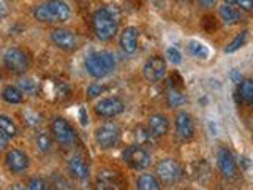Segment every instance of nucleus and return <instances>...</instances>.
Instances as JSON below:
<instances>
[{
	"label": "nucleus",
	"instance_id": "obj_24",
	"mask_svg": "<svg viewBox=\"0 0 253 190\" xmlns=\"http://www.w3.org/2000/svg\"><path fill=\"white\" fill-rule=\"evenodd\" d=\"M0 130H2L8 138H16L19 135V129L16 122L10 116H5V114H0Z\"/></svg>",
	"mask_w": 253,
	"mask_h": 190
},
{
	"label": "nucleus",
	"instance_id": "obj_14",
	"mask_svg": "<svg viewBox=\"0 0 253 190\" xmlns=\"http://www.w3.org/2000/svg\"><path fill=\"white\" fill-rule=\"evenodd\" d=\"M217 166L225 178H234L237 174V162L228 147L221 146L217 149Z\"/></svg>",
	"mask_w": 253,
	"mask_h": 190
},
{
	"label": "nucleus",
	"instance_id": "obj_1",
	"mask_svg": "<svg viewBox=\"0 0 253 190\" xmlns=\"http://www.w3.org/2000/svg\"><path fill=\"white\" fill-rule=\"evenodd\" d=\"M121 13L114 5L103 6L100 10H97L92 16V27L95 35L101 42H109L113 40L119 30V19Z\"/></svg>",
	"mask_w": 253,
	"mask_h": 190
},
{
	"label": "nucleus",
	"instance_id": "obj_28",
	"mask_svg": "<svg viewBox=\"0 0 253 190\" xmlns=\"http://www.w3.org/2000/svg\"><path fill=\"white\" fill-rule=\"evenodd\" d=\"M134 137H136V141L138 144L144 146V144H150V142H154V137L149 133V130L146 129V127H138L136 130H134Z\"/></svg>",
	"mask_w": 253,
	"mask_h": 190
},
{
	"label": "nucleus",
	"instance_id": "obj_37",
	"mask_svg": "<svg viewBox=\"0 0 253 190\" xmlns=\"http://www.w3.org/2000/svg\"><path fill=\"white\" fill-rule=\"evenodd\" d=\"M241 165H242V168L244 171H250V166H252V162H250V158L249 157H241Z\"/></svg>",
	"mask_w": 253,
	"mask_h": 190
},
{
	"label": "nucleus",
	"instance_id": "obj_15",
	"mask_svg": "<svg viewBox=\"0 0 253 190\" xmlns=\"http://www.w3.org/2000/svg\"><path fill=\"white\" fill-rule=\"evenodd\" d=\"M125 184L124 176L117 170H100L97 174V187L103 190H114V189H122Z\"/></svg>",
	"mask_w": 253,
	"mask_h": 190
},
{
	"label": "nucleus",
	"instance_id": "obj_39",
	"mask_svg": "<svg viewBox=\"0 0 253 190\" xmlns=\"http://www.w3.org/2000/svg\"><path fill=\"white\" fill-rule=\"evenodd\" d=\"M79 114H81V122H83V125H87V116H85V109L84 108H81V111H79Z\"/></svg>",
	"mask_w": 253,
	"mask_h": 190
},
{
	"label": "nucleus",
	"instance_id": "obj_16",
	"mask_svg": "<svg viewBox=\"0 0 253 190\" xmlns=\"http://www.w3.org/2000/svg\"><path fill=\"white\" fill-rule=\"evenodd\" d=\"M146 129L149 130V133L152 135L154 138H163L169 132V119H168V116L160 114V113L152 114L147 119Z\"/></svg>",
	"mask_w": 253,
	"mask_h": 190
},
{
	"label": "nucleus",
	"instance_id": "obj_18",
	"mask_svg": "<svg viewBox=\"0 0 253 190\" xmlns=\"http://www.w3.org/2000/svg\"><path fill=\"white\" fill-rule=\"evenodd\" d=\"M138 35L139 32L136 27H125L121 34V38H119V45H121L122 51L125 54H134L138 49Z\"/></svg>",
	"mask_w": 253,
	"mask_h": 190
},
{
	"label": "nucleus",
	"instance_id": "obj_11",
	"mask_svg": "<svg viewBox=\"0 0 253 190\" xmlns=\"http://www.w3.org/2000/svg\"><path fill=\"white\" fill-rule=\"evenodd\" d=\"M174 129H176V137L180 141H192L196 132L192 114H188L187 111H179L174 117Z\"/></svg>",
	"mask_w": 253,
	"mask_h": 190
},
{
	"label": "nucleus",
	"instance_id": "obj_17",
	"mask_svg": "<svg viewBox=\"0 0 253 190\" xmlns=\"http://www.w3.org/2000/svg\"><path fill=\"white\" fill-rule=\"evenodd\" d=\"M68 173L76 181H85L90 176V168H89V165H87L85 158L83 155L76 154L68 160Z\"/></svg>",
	"mask_w": 253,
	"mask_h": 190
},
{
	"label": "nucleus",
	"instance_id": "obj_2",
	"mask_svg": "<svg viewBox=\"0 0 253 190\" xmlns=\"http://www.w3.org/2000/svg\"><path fill=\"white\" fill-rule=\"evenodd\" d=\"M34 18L44 24L67 22L71 18V8L63 0H47L34 8Z\"/></svg>",
	"mask_w": 253,
	"mask_h": 190
},
{
	"label": "nucleus",
	"instance_id": "obj_32",
	"mask_svg": "<svg viewBox=\"0 0 253 190\" xmlns=\"http://www.w3.org/2000/svg\"><path fill=\"white\" fill-rule=\"evenodd\" d=\"M223 2L228 5L239 6L242 11H247V13H250L253 10V0H223Z\"/></svg>",
	"mask_w": 253,
	"mask_h": 190
},
{
	"label": "nucleus",
	"instance_id": "obj_31",
	"mask_svg": "<svg viewBox=\"0 0 253 190\" xmlns=\"http://www.w3.org/2000/svg\"><path fill=\"white\" fill-rule=\"evenodd\" d=\"M87 97L89 98H95V97H100L101 94L106 92V86L105 84H100V83H93L87 87Z\"/></svg>",
	"mask_w": 253,
	"mask_h": 190
},
{
	"label": "nucleus",
	"instance_id": "obj_20",
	"mask_svg": "<svg viewBox=\"0 0 253 190\" xmlns=\"http://www.w3.org/2000/svg\"><path fill=\"white\" fill-rule=\"evenodd\" d=\"M187 51L196 60H208L211 57V49L208 48V45L198 42V40H190L187 45Z\"/></svg>",
	"mask_w": 253,
	"mask_h": 190
},
{
	"label": "nucleus",
	"instance_id": "obj_22",
	"mask_svg": "<svg viewBox=\"0 0 253 190\" xmlns=\"http://www.w3.org/2000/svg\"><path fill=\"white\" fill-rule=\"evenodd\" d=\"M2 98L10 105H19L24 101V94L16 86H5L2 91Z\"/></svg>",
	"mask_w": 253,
	"mask_h": 190
},
{
	"label": "nucleus",
	"instance_id": "obj_25",
	"mask_svg": "<svg viewBox=\"0 0 253 190\" xmlns=\"http://www.w3.org/2000/svg\"><path fill=\"white\" fill-rule=\"evenodd\" d=\"M35 146H37V149L40 150V152H43V154L51 152V149H52V138H51V135L47 133V132L37 133Z\"/></svg>",
	"mask_w": 253,
	"mask_h": 190
},
{
	"label": "nucleus",
	"instance_id": "obj_30",
	"mask_svg": "<svg viewBox=\"0 0 253 190\" xmlns=\"http://www.w3.org/2000/svg\"><path fill=\"white\" fill-rule=\"evenodd\" d=\"M166 59H168L171 63H174V65H180L182 54L176 46H169V48H166Z\"/></svg>",
	"mask_w": 253,
	"mask_h": 190
},
{
	"label": "nucleus",
	"instance_id": "obj_40",
	"mask_svg": "<svg viewBox=\"0 0 253 190\" xmlns=\"http://www.w3.org/2000/svg\"><path fill=\"white\" fill-rule=\"evenodd\" d=\"M5 14H6V10H5V6H3L2 3H0V19H2Z\"/></svg>",
	"mask_w": 253,
	"mask_h": 190
},
{
	"label": "nucleus",
	"instance_id": "obj_10",
	"mask_svg": "<svg viewBox=\"0 0 253 190\" xmlns=\"http://www.w3.org/2000/svg\"><path fill=\"white\" fill-rule=\"evenodd\" d=\"M166 71H168V67H166V60L160 55H154V57L147 59V62L142 67V75H144L147 83H158L166 76Z\"/></svg>",
	"mask_w": 253,
	"mask_h": 190
},
{
	"label": "nucleus",
	"instance_id": "obj_6",
	"mask_svg": "<svg viewBox=\"0 0 253 190\" xmlns=\"http://www.w3.org/2000/svg\"><path fill=\"white\" fill-rule=\"evenodd\" d=\"M52 138L59 142L62 147H71L78 141V135L71 124L63 117H55L51 122Z\"/></svg>",
	"mask_w": 253,
	"mask_h": 190
},
{
	"label": "nucleus",
	"instance_id": "obj_33",
	"mask_svg": "<svg viewBox=\"0 0 253 190\" xmlns=\"http://www.w3.org/2000/svg\"><path fill=\"white\" fill-rule=\"evenodd\" d=\"M27 189H30V190H46L47 182L42 178H32L27 182Z\"/></svg>",
	"mask_w": 253,
	"mask_h": 190
},
{
	"label": "nucleus",
	"instance_id": "obj_4",
	"mask_svg": "<svg viewBox=\"0 0 253 190\" xmlns=\"http://www.w3.org/2000/svg\"><path fill=\"white\" fill-rule=\"evenodd\" d=\"M3 65L13 75H24L32 65L30 55L19 48H8L3 54Z\"/></svg>",
	"mask_w": 253,
	"mask_h": 190
},
{
	"label": "nucleus",
	"instance_id": "obj_36",
	"mask_svg": "<svg viewBox=\"0 0 253 190\" xmlns=\"http://www.w3.org/2000/svg\"><path fill=\"white\" fill-rule=\"evenodd\" d=\"M8 144H10V138L6 137V135L0 130V152H3V150L8 149Z\"/></svg>",
	"mask_w": 253,
	"mask_h": 190
},
{
	"label": "nucleus",
	"instance_id": "obj_26",
	"mask_svg": "<svg viewBox=\"0 0 253 190\" xmlns=\"http://www.w3.org/2000/svg\"><path fill=\"white\" fill-rule=\"evenodd\" d=\"M247 42H249V32L244 30V32H241L239 35H236L233 42L225 48V52L226 54H231V52L239 51L241 48H244L245 45H247Z\"/></svg>",
	"mask_w": 253,
	"mask_h": 190
},
{
	"label": "nucleus",
	"instance_id": "obj_29",
	"mask_svg": "<svg viewBox=\"0 0 253 190\" xmlns=\"http://www.w3.org/2000/svg\"><path fill=\"white\" fill-rule=\"evenodd\" d=\"M168 103H169L171 108H177L180 105H184L185 98H184V95H182L177 89H171L168 92Z\"/></svg>",
	"mask_w": 253,
	"mask_h": 190
},
{
	"label": "nucleus",
	"instance_id": "obj_38",
	"mask_svg": "<svg viewBox=\"0 0 253 190\" xmlns=\"http://www.w3.org/2000/svg\"><path fill=\"white\" fill-rule=\"evenodd\" d=\"M198 2H200V5L204 6V8H211V6H213L217 3V0H198Z\"/></svg>",
	"mask_w": 253,
	"mask_h": 190
},
{
	"label": "nucleus",
	"instance_id": "obj_35",
	"mask_svg": "<svg viewBox=\"0 0 253 190\" xmlns=\"http://www.w3.org/2000/svg\"><path fill=\"white\" fill-rule=\"evenodd\" d=\"M229 78H231V81L237 86V84H239L241 81H242V79H244V76H242V73H241V70H231V71H229Z\"/></svg>",
	"mask_w": 253,
	"mask_h": 190
},
{
	"label": "nucleus",
	"instance_id": "obj_3",
	"mask_svg": "<svg viewBox=\"0 0 253 190\" xmlns=\"http://www.w3.org/2000/svg\"><path fill=\"white\" fill-rule=\"evenodd\" d=\"M84 68L92 78L103 79L114 71L116 59H114V55L108 51H93L85 55Z\"/></svg>",
	"mask_w": 253,
	"mask_h": 190
},
{
	"label": "nucleus",
	"instance_id": "obj_23",
	"mask_svg": "<svg viewBox=\"0 0 253 190\" xmlns=\"http://www.w3.org/2000/svg\"><path fill=\"white\" fill-rule=\"evenodd\" d=\"M237 95L241 97V101L245 105H252L253 103V81L252 79H242L237 84Z\"/></svg>",
	"mask_w": 253,
	"mask_h": 190
},
{
	"label": "nucleus",
	"instance_id": "obj_13",
	"mask_svg": "<svg viewBox=\"0 0 253 190\" xmlns=\"http://www.w3.org/2000/svg\"><path fill=\"white\" fill-rule=\"evenodd\" d=\"M125 111V103L121 97H106L101 98L97 105H95V113L100 117H117Z\"/></svg>",
	"mask_w": 253,
	"mask_h": 190
},
{
	"label": "nucleus",
	"instance_id": "obj_27",
	"mask_svg": "<svg viewBox=\"0 0 253 190\" xmlns=\"http://www.w3.org/2000/svg\"><path fill=\"white\" fill-rule=\"evenodd\" d=\"M19 89L22 91V94L26 95H35L38 91V83L35 81L34 78H29V76H24L19 79Z\"/></svg>",
	"mask_w": 253,
	"mask_h": 190
},
{
	"label": "nucleus",
	"instance_id": "obj_12",
	"mask_svg": "<svg viewBox=\"0 0 253 190\" xmlns=\"http://www.w3.org/2000/svg\"><path fill=\"white\" fill-rule=\"evenodd\" d=\"M5 165L11 174H24L30 166V157L21 149H10L5 157Z\"/></svg>",
	"mask_w": 253,
	"mask_h": 190
},
{
	"label": "nucleus",
	"instance_id": "obj_19",
	"mask_svg": "<svg viewBox=\"0 0 253 190\" xmlns=\"http://www.w3.org/2000/svg\"><path fill=\"white\" fill-rule=\"evenodd\" d=\"M218 16L223 24H228V26H234V24L241 22L242 21V16L241 13L236 10L234 6L228 5V3H223L218 6Z\"/></svg>",
	"mask_w": 253,
	"mask_h": 190
},
{
	"label": "nucleus",
	"instance_id": "obj_9",
	"mask_svg": "<svg viewBox=\"0 0 253 190\" xmlns=\"http://www.w3.org/2000/svg\"><path fill=\"white\" fill-rule=\"evenodd\" d=\"M51 42L54 43V46H57L59 49L67 51V52L75 51L79 46V38L75 32L70 29H62V27H57L51 32Z\"/></svg>",
	"mask_w": 253,
	"mask_h": 190
},
{
	"label": "nucleus",
	"instance_id": "obj_7",
	"mask_svg": "<svg viewBox=\"0 0 253 190\" xmlns=\"http://www.w3.org/2000/svg\"><path fill=\"white\" fill-rule=\"evenodd\" d=\"M155 171H157V178L160 179V182L168 184V186H172V184H176V182H179L182 179V173H184L182 171L180 163L169 157L162 158V160L157 163Z\"/></svg>",
	"mask_w": 253,
	"mask_h": 190
},
{
	"label": "nucleus",
	"instance_id": "obj_21",
	"mask_svg": "<svg viewBox=\"0 0 253 190\" xmlns=\"http://www.w3.org/2000/svg\"><path fill=\"white\" fill-rule=\"evenodd\" d=\"M160 179H158L157 176H154V174L150 173H144L141 174V176L136 179V187L139 190H158L162 186Z\"/></svg>",
	"mask_w": 253,
	"mask_h": 190
},
{
	"label": "nucleus",
	"instance_id": "obj_8",
	"mask_svg": "<svg viewBox=\"0 0 253 190\" xmlns=\"http://www.w3.org/2000/svg\"><path fill=\"white\" fill-rule=\"evenodd\" d=\"M121 127L114 122H106L97 127L95 130V141L101 149H113L121 141Z\"/></svg>",
	"mask_w": 253,
	"mask_h": 190
},
{
	"label": "nucleus",
	"instance_id": "obj_34",
	"mask_svg": "<svg viewBox=\"0 0 253 190\" xmlns=\"http://www.w3.org/2000/svg\"><path fill=\"white\" fill-rule=\"evenodd\" d=\"M24 117H26V122L30 127H38L40 124H42V116H40L38 113H34V111H27V113H24Z\"/></svg>",
	"mask_w": 253,
	"mask_h": 190
},
{
	"label": "nucleus",
	"instance_id": "obj_5",
	"mask_svg": "<svg viewBox=\"0 0 253 190\" xmlns=\"http://www.w3.org/2000/svg\"><path fill=\"white\" fill-rule=\"evenodd\" d=\"M122 160L128 168L134 171H142L150 165V154L147 152V149L144 146L133 144L124 149Z\"/></svg>",
	"mask_w": 253,
	"mask_h": 190
}]
</instances>
